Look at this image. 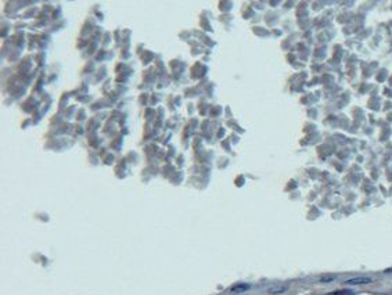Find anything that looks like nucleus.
I'll return each instance as SVG.
<instances>
[{
    "label": "nucleus",
    "instance_id": "f257e3e1",
    "mask_svg": "<svg viewBox=\"0 0 392 295\" xmlns=\"http://www.w3.org/2000/svg\"><path fill=\"white\" fill-rule=\"evenodd\" d=\"M373 280L370 277H353V279H349L346 280L345 284H349V286H358V284H370Z\"/></svg>",
    "mask_w": 392,
    "mask_h": 295
},
{
    "label": "nucleus",
    "instance_id": "f03ea898",
    "mask_svg": "<svg viewBox=\"0 0 392 295\" xmlns=\"http://www.w3.org/2000/svg\"><path fill=\"white\" fill-rule=\"evenodd\" d=\"M329 295H356L353 291L351 290H339V291H334V293H330Z\"/></svg>",
    "mask_w": 392,
    "mask_h": 295
},
{
    "label": "nucleus",
    "instance_id": "7ed1b4c3",
    "mask_svg": "<svg viewBox=\"0 0 392 295\" xmlns=\"http://www.w3.org/2000/svg\"><path fill=\"white\" fill-rule=\"evenodd\" d=\"M248 289H250V286H247V284H241V286H237V287H234V289L231 290V291H233V293H238V291L241 293V291H245V290H248Z\"/></svg>",
    "mask_w": 392,
    "mask_h": 295
},
{
    "label": "nucleus",
    "instance_id": "20e7f679",
    "mask_svg": "<svg viewBox=\"0 0 392 295\" xmlns=\"http://www.w3.org/2000/svg\"><path fill=\"white\" fill-rule=\"evenodd\" d=\"M387 272H388V273H392V269H388Z\"/></svg>",
    "mask_w": 392,
    "mask_h": 295
}]
</instances>
